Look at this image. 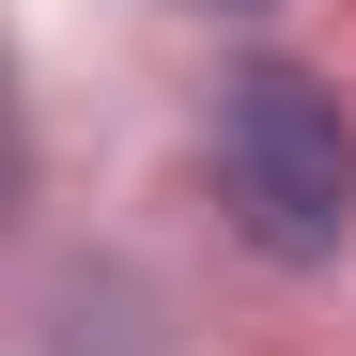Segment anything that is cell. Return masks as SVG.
Wrapping results in <instances>:
<instances>
[{
    "instance_id": "6da1fadb",
    "label": "cell",
    "mask_w": 356,
    "mask_h": 356,
    "mask_svg": "<svg viewBox=\"0 0 356 356\" xmlns=\"http://www.w3.org/2000/svg\"><path fill=\"white\" fill-rule=\"evenodd\" d=\"M217 186H232V232L264 264H341L356 232V124L310 63H248L217 93Z\"/></svg>"
},
{
    "instance_id": "3957f363",
    "label": "cell",
    "mask_w": 356,
    "mask_h": 356,
    "mask_svg": "<svg viewBox=\"0 0 356 356\" xmlns=\"http://www.w3.org/2000/svg\"><path fill=\"white\" fill-rule=\"evenodd\" d=\"M202 16H264V0H202Z\"/></svg>"
},
{
    "instance_id": "7a4b0ae2",
    "label": "cell",
    "mask_w": 356,
    "mask_h": 356,
    "mask_svg": "<svg viewBox=\"0 0 356 356\" xmlns=\"http://www.w3.org/2000/svg\"><path fill=\"white\" fill-rule=\"evenodd\" d=\"M16 202H31V108H16V78H0V232H16Z\"/></svg>"
}]
</instances>
